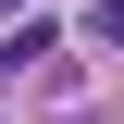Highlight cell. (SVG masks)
Returning <instances> with one entry per match:
<instances>
[{
  "label": "cell",
  "instance_id": "cell-1",
  "mask_svg": "<svg viewBox=\"0 0 124 124\" xmlns=\"http://www.w3.org/2000/svg\"><path fill=\"white\" fill-rule=\"evenodd\" d=\"M37 50H50V25H25V13H13V37H0V75H25Z\"/></svg>",
  "mask_w": 124,
  "mask_h": 124
},
{
  "label": "cell",
  "instance_id": "cell-2",
  "mask_svg": "<svg viewBox=\"0 0 124 124\" xmlns=\"http://www.w3.org/2000/svg\"><path fill=\"white\" fill-rule=\"evenodd\" d=\"M13 13H37V0H0V25H13Z\"/></svg>",
  "mask_w": 124,
  "mask_h": 124
},
{
  "label": "cell",
  "instance_id": "cell-3",
  "mask_svg": "<svg viewBox=\"0 0 124 124\" xmlns=\"http://www.w3.org/2000/svg\"><path fill=\"white\" fill-rule=\"evenodd\" d=\"M87 124H112V112H87Z\"/></svg>",
  "mask_w": 124,
  "mask_h": 124
}]
</instances>
